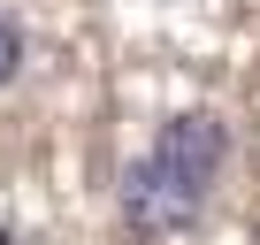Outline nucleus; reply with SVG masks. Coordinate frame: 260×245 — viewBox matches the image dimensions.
I'll return each instance as SVG.
<instances>
[{
    "instance_id": "f257e3e1",
    "label": "nucleus",
    "mask_w": 260,
    "mask_h": 245,
    "mask_svg": "<svg viewBox=\"0 0 260 245\" xmlns=\"http://www.w3.org/2000/svg\"><path fill=\"white\" fill-rule=\"evenodd\" d=\"M222 161H230V122L222 115H207V107L169 115L153 131V146L122 169V230L146 237V245L191 230L207 215V199H214Z\"/></svg>"
},
{
    "instance_id": "f03ea898",
    "label": "nucleus",
    "mask_w": 260,
    "mask_h": 245,
    "mask_svg": "<svg viewBox=\"0 0 260 245\" xmlns=\"http://www.w3.org/2000/svg\"><path fill=\"white\" fill-rule=\"evenodd\" d=\"M16 77H23V31H16L8 16H0V92H8Z\"/></svg>"
}]
</instances>
